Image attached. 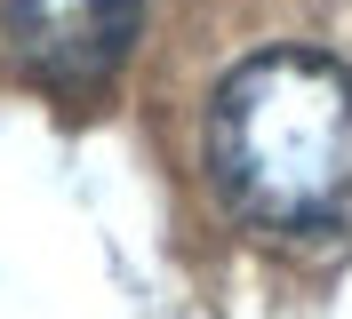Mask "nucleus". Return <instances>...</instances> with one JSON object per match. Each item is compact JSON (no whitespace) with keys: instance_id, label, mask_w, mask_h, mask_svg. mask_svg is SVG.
Masks as SVG:
<instances>
[{"instance_id":"nucleus-2","label":"nucleus","mask_w":352,"mask_h":319,"mask_svg":"<svg viewBox=\"0 0 352 319\" xmlns=\"http://www.w3.org/2000/svg\"><path fill=\"white\" fill-rule=\"evenodd\" d=\"M144 0H8V48L41 88L96 96L136 40Z\"/></svg>"},{"instance_id":"nucleus-1","label":"nucleus","mask_w":352,"mask_h":319,"mask_svg":"<svg viewBox=\"0 0 352 319\" xmlns=\"http://www.w3.org/2000/svg\"><path fill=\"white\" fill-rule=\"evenodd\" d=\"M208 184L264 239L352 232V72L312 48H264L208 96Z\"/></svg>"}]
</instances>
